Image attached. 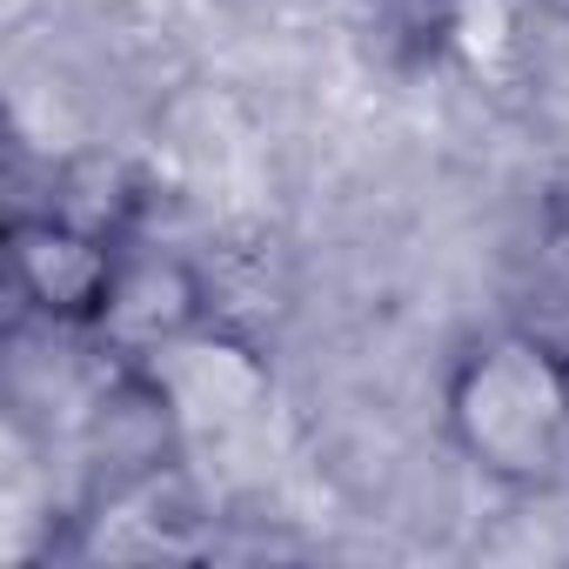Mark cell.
Segmentation results:
<instances>
[{"instance_id": "cell-1", "label": "cell", "mask_w": 569, "mask_h": 569, "mask_svg": "<svg viewBox=\"0 0 569 569\" xmlns=\"http://www.w3.org/2000/svg\"><path fill=\"white\" fill-rule=\"evenodd\" d=\"M442 436L496 489H569V336L542 322L469 336L442 376Z\"/></svg>"}, {"instance_id": "cell-2", "label": "cell", "mask_w": 569, "mask_h": 569, "mask_svg": "<svg viewBox=\"0 0 569 569\" xmlns=\"http://www.w3.org/2000/svg\"><path fill=\"white\" fill-rule=\"evenodd\" d=\"M121 228H101L61 201L48 208H14L8 221V296L21 329H68L94 336L108 316L114 274H121Z\"/></svg>"}, {"instance_id": "cell-3", "label": "cell", "mask_w": 569, "mask_h": 569, "mask_svg": "<svg viewBox=\"0 0 569 569\" xmlns=\"http://www.w3.org/2000/svg\"><path fill=\"white\" fill-rule=\"evenodd\" d=\"M536 254H542V281L569 302V174L542 201V241H536Z\"/></svg>"}]
</instances>
